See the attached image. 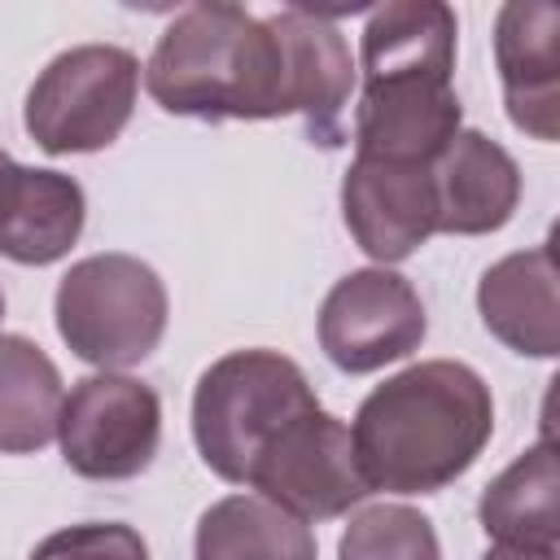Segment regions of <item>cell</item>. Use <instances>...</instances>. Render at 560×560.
Segmentation results:
<instances>
[{"mask_svg":"<svg viewBox=\"0 0 560 560\" xmlns=\"http://www.w3.org/2000/svg\"><path fill=\"white\" fill-rule=\"evenodd\" d=\"M494 433L490 385L459 359H424L381 381L354 411L350 442L368 490L438 494Z\"/></svg>","mask_w":560,"mask_h":560,"instance_id":"1","label":"cell"},{"mask_svg":"<svg viewBox=\"0 0 560 560\" xmlns=\"http://www.w3.org/2000/svg\"><path fill=\"white\" fill-rule=\"evenodd\" d=\"M459 22L442 0H389L372 9L359 66L354 158L429 166L459 131L464 105L451 88Z\"/></svg>","mask_w":560,"mask_h":560,"instance_id":"2","label":"cell"},{"mask_svg":"<svg viewBox=\"0 0 560 560\" xmlns=\"http://www.w3.org/2000/svg\"><path fill=\"white\" fill-rule=\"evenodd\" d=\"M144 88L166 114L201 122L289 114L280 39L262 18L223 0L188 4L166 22L144 66Z\"/></svg>","mask_w":560,"mask_h":560,"instance_id":"3","label":"cell"},{"mask_svg":"<svg viewBox=\"0 0 560 560\" xmlns=\"http://www.w3.org/2000/svg\"><path fill=\"white\" fill-rule=\"evenodd\" d=\"M319 398L306 372L280 350H232L192 389V442L206 468L232 486L249 481L254 459Z\"/></svg>","mask_w":560,"mask_h":560,"instance_id":"4","label":"cell"},{"mask_svg":"<svg viewBox=\"0 0 560 560\" xmlns=\"http://www.w3.org/2000/svg\"><path fill=\"white\" fill-rule=\"evenodd\" d=\"M166 284L131 254L79 258L52 298L61 341L101 372L144 363L166 332Z\"/></svg>","mask_w":560,"mask_h":560,"instance_id":"5","label":"cell"},{"mask_svg":"<svg viewBox=\"0 0 560 560\" xmlns=\"http://www.w3.org/2000/svg\"><path fill=\"white\" fill-rule=\"evenodd\" d=\"M140 61L118 44H74L57 52L26 92V136L44 153L109 149L131 122Z\"/></svg>","mask_w":560,"mask_h":560,"instance_id":"6","label":"cell"},{"mask_svg":"<svg viewBox=\"0 0 560 560\" xmlns=\"http://www.w3.org/2000/svg\"><path fill=\"white\" fill-rule=\"evenodd\" d=\"M57 442L70 472L88 481L140 477L162 442V402L153 385L136 376L122 372L83 376L61 402Z\"/></svg>","mask_w":560,"mask_h":560,"instance_id":"7","label":"cell"},{"mask_svg":"<svg viewBox=\"0 0 560 560\" xmlns=\"http://www.w3.org/2000/svg\"><path fill=\"white\" fill-rule=\"evenodd\" d=\"M245 486H254V494L280 503L298 521L346 516L354 503L372 494L354 459L350 424L328 416L324 407L280 429V438L254 459Z\"/></svg>","mask_w":560,"mask_h":560,"instance_id":"8","label":"cell"},{"mask_svg":"<svg viewBox=\"0 0 560 560\" xmlns=\"http://www.w3.org/2000/svg\"><path fill=\"white\" fill-rule=\"evenodd\" d=\"M429 332L424 302L407 276L389 267H359L341 276L319 306V346L332 368L363 376L420 350Z\"/></svg>","mask_w":560,"mask_h":560,"instance_id":"9","label":"cell"},{"mask_svg":"<svg viewBox=\"0 0 560 560\" xmlns=\"http://www.w3.org/2000/svg\"><path fill=\"white\" fill-rule=\"evenodd\" d=\"M341 214L354 245L381 267L411 258L438 232V197L429 166L354 158L341 179Z\"/></svg>","mask_w":560,"mask_h":560,"instance_id":"10","label":"cell"},{"mask_svg":"<svg viewBox=\"0 0 560 560\" xmlns=\"http://www.w3.org/2000/svg\"><path fill=\"white\" fill-rule=\"evenodd\" d=\"M271 35L284 52V88H289V114L306 118V131L315 144L337 149L346 140V105L354 92V57L337 22H328L315 9H280L267 18Z\"/></svg>","mask_w":560,"mask_h":560,"instance_id":"11","label":"cell"},{"mask_svg":"<svg viewBox=\"0 0 560 560\" xmlns=\"http://www.w3.org/2000/svg\"><path fill=\"white\" fill-rule=\"evenodd\" d=\"M494 61L508 118L534 136H560V9L547 0H508L494 18Z\"/></svg>","mask_w":560,"mask_h":560,"instance_id":"12","label":"cell"},{"mask_svg":"<svg viewBox=\"0 0 560 560\" xmlns=\"http://www.w3.org/2000/svg\"><path fill=\"white\" fill-rule=\"evenodd\" d=\"M438 197V232L486 236L499 232L521 206V166L486 131L459 127L446 149L429 162Z\"/></svg>","mask_w":560,"mask_h":560,"instance_id":"13","label":"cell"},{"mask_svg":"<svg viewBox=\"0 0 560 560\" xmlns=\"http://www.w3.org/2000/svg\"><path fill=\"white\" fill-rule=\"evenodd\" d=\"M88 219L79 179L48 166H18L0 149V258L48 267L70 254Z\"/></svg>","mask_w":560,"mask_h":560,"instance_id":"14","label":"cell"},{"mask_svg":"<svg viewBox=\"0 0 560 560\" xmlns=\"http://www.w3.org/2000/svg\"><path fill=\"white\" fill-rule=\"evenodd\" d=\"M477 311L490 337L529 359H556L560 350V276L551 245H534L499 258L477 284Z\"/></svg>","mask_w":560,"mask_h":560,"instance_id":"15","label":"cell"},{"mask_svg":"<svg viewBox=\"0 0 560 560\" xmlns=\"http://www.w3.org/2000/svg\"><path fill=\"white\" fill-rule=\"evenodd\" d=\"M481 529L499 547H556L560 538V468L551 438L521 451L477 503Z\"/></svg>","mask_w":560,"mask_h":560,"instance_id":"16","label":"cell"},{"mask_svg":"<svg viewBox=\"0 0 560 560\" xmlns=\"http://www.w3.org/2000/svg\"><path fill=\"white\" fill-rule=\"evenodd\" d=\"M197 560H315L306 521L262 494H228L210 503L192 538Z\"/></svg>","mask_w":560,"mask_h":560,"instance_id":"17","label":"cell"},{"mask_svg":"<svg viewBox=\"0 0 560 560\" xmlns=\"http://www.w3.org/2000/svg\"><path fill=\"white\" fill-rule=\"evenodd\" d=\"M57 363L18 332H0V455H35L57 438L61 420Z\"/></svg>","mask_w":560,"mask_h":560,"instance_id":"18","label":"cell"},{"mask_svg":"<svg viewBox=\"0 0 560 560\" xmlns=\"http://www.w3.org/2000/svg\"><path fill=\"white\" fill-rule=\"evenodd\" d=\"M337 560H442L433 521L407 503H368L350 516Z\"/></svg>","mask_w":560,"mask_h":560,"instance_id":"19","label":"cell"},{"mask_svg":"<svg viewBox=\"0 0 560 560\" xmlns=\"http://www.w3.org/2000/svg\"><path fill=\"white\" fill-rule=\"evenodd\" d=\"M31 560H149V547L122 521H83L35 542Z\"/></svg>","mask_w":560,"mask_h":560,"instance_id":"20","label":"cell"},{"mask_svg":"<svg viewBox=\"0 0 560 560\" xmlns=\"http://www.w3.org/2000/svg\"><path fill=\"white\" fill-rule=\"evenodd\" d=\"M481 560H556V547H490Z\"/></svg>","mask_w":560,"mask_h":560,"instance_id":"21","label":"cell"},{"mask_svg":"<svg viewBox=\"0 0 560 560\" xmlns=\"http://www.w3.org/2000/svg\"><path fill=\"white\" fill-rule=\"evenodd\" d=\"M0 319H4V298H0Z\"/></svg>","mask_w":560,"mask_h":560,"instance_id":"22","label":"cell"}]
</instances>
